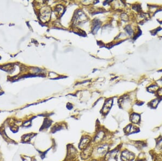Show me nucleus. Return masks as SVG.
<instances>
[{"label": "nucleus", "mask_w": 162, "mask_h": 161, "mask_svg": "<svg viewBox=\"0 0 162 161\" xmlns=\"http://www.w3.org/2000/svg\"><path fill=\"white\" fill-rule=\"evenodd\" d=\"M131 119H132V121L133 122V123H137L139 122V116L137 114H134L133 115H132V117Z\"/></svg>", "instance_id": "f257e3e1"}]
</instances>
